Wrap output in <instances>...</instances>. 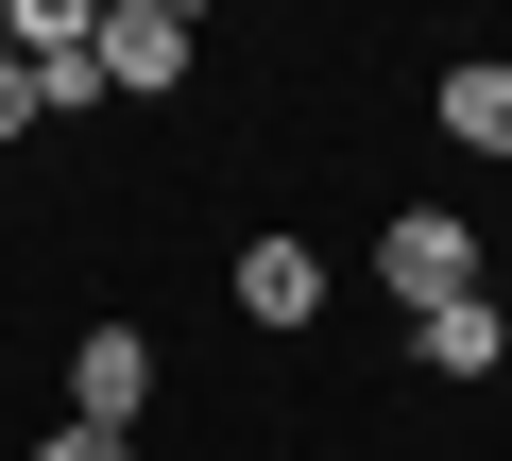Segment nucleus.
I'll return each instance as SVG.
<instances>
[{
	"label": "nucleus",
	"mask_w": 512,
	"mask_h": 461,
	"mask_svg": "<svg viewBox=\"0 0 512 461\" xmlns=\"http://www.w3.org/2000/svg\"><path fill=\"white\" fill-rule=\"evenodd\" d=\"M103 103H171L188 69H205V18H188V0H103Z\"/></svg>",
	"instance_id": "f257e3e1"
},
{
	"label": "nucleus",
	"mask_w": 512,
	"mask_h": 461,
	"mask_svg": "<svg viewBox=\"0 0 512 461\" xmlns=\"http://www.w3.org/2000/svg\"><path fill=\"white\" fill-rule=\"evenodd\" d=\"M376 291H393L410 325H427V308H461V291H478V222H461V205H393V240H376Z\"/></svg>",
	"instance_id": "f03ea898"
},
{
	"label": "nucleus",
	"mask_w": 512,
	"mask_h": 461,
	"mask_svg": "<svg viewBox=\"0 0 512 461\" xmlns=\"http://www.w3.org/2000/svg\"><path fill=\"white\" fill-rule=\"evenodd\" d=\"M137 410H154V342H137V325H86V342H69V427L137 444Z\"/></svg>",
	"instance_id": "7ed1b4c3"
},
{
	"label": "nucleus",
	"mask_w": 512,
	"mask_h": 461,
	"mask_svg": "<svg viewBox=\"0 0 512 461\" xmlns=\"http://www.w3.org/2000/svg\"><path fill=\"white\" fill-rule=\"evenodd\" d=\"M427 120H444V154H478V171H512V52H461Z\"/></svg>",
	"instance_id": "20e7f679"
},
{
	"label": "nucleus",
	"mask_w": 512,
	"mask_h": 461,
	"mask_svg": "<svg viewBox=\"0 0 512 461\" xmlns=\"http://www.w3.org/2000/svg\"><path fill=\"white\" fill-rule=\"evenodd\" d=\"M239 308H256V325H325V257L291 240V222H274V240H239Z\"/></svg>",
	"instance_id": "39448f33"
},
{
	"label": "nucleus",
	"mask_w": 512,
	"mask_h": 461,
	"mask_svg": "<svg viewBox=\"0 0 512 461\" xmlns=\"http://www.w3.org/2000/svg\"><path fill=\"white\" fill-rule=\"evenodd\" d=\"M410 359L461 393V376H495V359H512V308H495V291H461V308H427V325H410Z\"/></svg>",
	"instance_id": "423d86ee"
},
{
	"label": "nucleus",
	"mask_w": 512,
	"mask_h": 461,
	"mask_svg": "<svg viewBox=\"0 0 512 461\" xmlns=\"http://www.w3.org/2000/svg\"><path fill=\"white\" fill-rule=\"evenodd\" d=\"M18 461H137V444H103V427H52V444H18Z\"/></svg>",
	"instance_id": "0eeeda50"
},
{
	"label": "nucleus",
	"mask_w": 512,
	"mask_h": 461,
	"mask_svg": "<svg viewBox=\"0 0 512 461\" xmlns=\"http://www.w3.org/2000/svg\"><path fill=\"white\" fill-rule=\"evenodd\" d=\"M495 205H512V171H495Z\"/></svg>",
	"instance_id": "6e6552de"
},
{
	"label": "nucleus",
	"mask_w": 512,
	"mask_h": 461,
	"mask_svg": "<svg viewBox=\"0 0 512 461\" xmlns=\"http://www.w3.org/2000/svg\"><path fill=\"white\" fill-rule=\"evenodd\" d=\"M0 52H18V35H0Z\"/></svg>",
	"instance_id": "1a4fd4ad"
}]
</instances>
